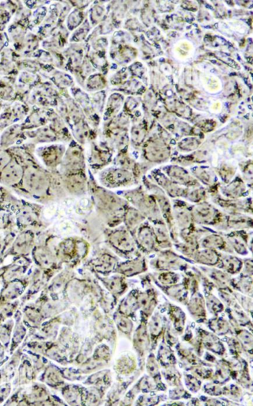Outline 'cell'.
<instances>
[{"instance_id": "obj_1", "label": "cell", "mask_w": 253, "mask_h": 406, "mask_svg": "<svg viewBox=\"0 0 253 406\" xmlns=\"http://www.w3.org/2000/svg\"><path fill=\"white\" fill-rule=\"evenodd\" d=\"M123 195L127 201L133 205V207L138 209L146 219L152 221L153 224L165 221L153 195L146 193L139 188L126 191Z\"/></svg>"}, {"instance_id": "obj_2", "label": "cell", "mask_w": 253, "mask_h": 406, "mask_svg": "<svg viewBox=\"0 0 253 406\" xmlns=\"http://www.w3.org/2000/svg\"><path fill=\"white\" fill-rule=\"evenodd\" d=\"M21 186L26 193L41 199L49 194L50 178L42 169L30 166L25 169Z\"/></svg>"}, {"instance_id": "obj_3", "label": "cell", "mask_w": 253, "mask_h": 406, "mask_svg": "<svg viewBox=\"0 0 253 406\" xmlns=\"http://www.w3.org/2000/svg\"><path fill=\"white\" fill-rule=\"evenodd\" d=\"M106 237L109 245L125 257L130 256L138 251L134 237L125 226L109 230Z\"/></svg>"}, {"instance_id": "obj_4", "label": "cell", "mask_w": 253, "mask_h": 406, "mask_svg": "<svg viewBox=\"0 0 253 406\" xmlns=\"http://www.w3.org/2000/svg\"><path fill=\"white\" fill-rule=\"evenodd\" d=\"M191 215L195 225L221 226V229L225 225V214L207 201L191 206Z\"/></svg>"}, {"instance_id": "obj_5", "label": "cell", "mask_w": 253, "mask_h": 406, "mask_svg": "<svg viewBox=\"0 0 253 406\" xmlns=\"http://www.w3.org/2000/svg\"><path fill=\"white\" fill-rule=\"evenodd\" d=\"M152 268L159 272H175L187 269V262L180 255L170 249L161 250L151 261Z\"/></svg>"}, {"instance_id": "obj_6", "label": "cell", "mask_w": 253, "mask_h": 406, "mask_svg": "<svg viewBox=\"0 0 253 406\" xmlns=\"http://www.w3.org/2000/svg\"><path fill=\"white\" fill-rule=\"evenodd\" d=\"M137 248L145 254H152L161 251L157 246L153 226L148 221L137 229L134 235Z\"/></svg>"}, {"instance_id": "obj_7", "label": "cell", "mask_w": 253, "mask_h": 406, "mask_svg": "<svg viewBox=\"0 0 253 406\" xmlns=\"http://www.w3.org/2000/svg\"><path fill=\"white\" fill-rule=\"evenodd\" d=\"M172 217L174 223L179 231L189 229L195 225L191 215V206L183 200L175 199L173 202Z\"/></svg>"}, {"instance_id": "obj_8", "label": "cell", "mask_w": 253, "mask_h": 406, "mask_svg": "<svg viewBox=\"0 0 253 406\" xmlns=\"http://www.w3.org/2000/svg\"><path fill=\"white\" fill-rule=\"evenodd\" d=\"M25 169L17 160L12 159L0 172V183L9 187H17L22 183Z\"/></svg>"}, {"instance_id": "obj_9", "label": "cell", "mask_w": 253, "mask_h": 406, "mask_svg": "<svg viewBox=\"0 0 253 406\" xmlns=\"http://www.w3.org/2000/svg\"><path fill=\"white\" fill-rule=\"evenodd\" d=\"M35 247V234L31 230L21 232L14 239L7 255L14 256H25L32 251Z\"/></svg>"}, {"instance_id": "obj_10", "label": "cell", "mask_w": 253, "mask_h": 406, "mask_svg": "<svg viewBox=\"0 0 253 406\" xmlns=\"http://www.w3.org/2000/svg\"><path fill=\"white\" fill-rule=\"evenodd\" d=\"M101 182L109 188H116L130 185L133 182V176L129 171L115 169L104 173L101 177Z\"/></svg>"}, {"instance_id": "obj_11", "label": "cell", "mask_w": 253, "mask_h": 406, "mask_svg": "<svg viewBox=\"0 0 253 406\" xmlns=\"http://www.w3.org/2000/svg\"><path fill=\"white\" fill-rule=\"evenodd\" d=\"M147 264L145 258L138 256L134 259H128L126 261L119 263L117 265L115 272L123 277H133L146 272Z\"/></svg>"}, {"instance_id": "obj_12", "label": "cell", "mask_w": 253, "mask_h": 406, "mask_svg": "<svg viewBox=\"0 0 253 406\" xmlns=\"http://www.w3.org/2000/svg\"><path fill=\"white\" fill-rule=\"evenodd\" d=\"M118 264L119 261L115 255L104 252L92 259L90 265L96 273L107 276L109 274L115 272Z\"/></svg>"}, {"instance_id": "obj_13", "label": "cell", "mask_w": 253, "mask_h": 406, "mask_svg": "<svg viewBox=\"0 0 253 406\" xmlns=\"http://www.w3.org/2000/svg\"><path fill=\"white\" fill-rule=\"evenodd\" d=\"M28 281L17 279L5 284L0 293V302H14L24 293Z\"/></svg>"}, {"instance_id": "obj_14", "label": "cell", "mask_w": 253, "mask_h": 406, "mask_svg": "<svg viewBox=\"0 0 253 406\" xmlns=\"http://www.w3.org/2000/svg\"><path fill=\"white\" fill-rule=\"evenodd\" d=\"M199 248H208L216 251H225L229 254L233 253V250L225 238L216 233H211L203 237L199 241Z\"/></svg>"}, {"instance_id": "obj_15", "label": "cell", "mask_w": 253, "mask_h": 406, "mask_svg": "<svg viewBox=\"0 0 253 406\" xmlns=\"http://www.w3.org/2000/svg\"><path fill=\"white\" fill-rule=\"evenodd\" d=\"M145 221H147L146 218L138 209L132 205H127L125 209L123 222L124 223L125 227L126 228L128 231L130 232L133 237L137 229L141 227Z\"/></svg>"}, {"instance_id": "obj_16", "label": "cell", "mask_w": 253, "mask_h": 406, "mask_svg": "<svg viewBox=\"0 0 253 406\" xmlns=\"http://www.w3.org/2000/svg\"><path fill=\"white\" fill-rule=\"evenodd\" d=\"M225 239L233 252L241 255L249 253V235L244 230L232 232L225 236Z\"/></svg>"}, {"instance_id": "obj_17", "label": "cell", "mask_w": 253, "mask_h": 406, "mask_svg": "<svg viewBox=\"0 0 253 406\" xmlns=\"http://www.w3.org/2000/svg\"><path fill=\"white\" fill-rule=\"evenodd\" d=\"M139 309L143 315L147 318L153 315L155 308L157 305V294L153 289H149L145 291L139 292L137 295Z\"/></svg>"}, {"instance_id": "obj_18", "label": "cell", "mask_w": 253, "mask_h": 406, "mask_svg": "<svg viewBox=\"0 0 253 406\" xmlns=\"http://www.w3.org/2000/svg\"><path fill=\"white\" fill-rule=\"evenodd\" d=\"M191 315L197 322H202L207 318V308H206L204 296L199 291L191 295V298L186 304Z\"/></svg>"}, {"instance_id": "obj_19", "label": "cell", "mask_w": 253, "mask_h": 406, "mask_svg": "<svg viewBox=\"0 0 253 406\" xmlns=\"http://www.w3.org/2000/svg\"><path fill=\"white\" fill-rule=\"evenodd\" d=\"M26 264H28L26 257L19 256L16 262H14L12 264L9 265L7 268H5L1 275V278L4 284L14 280L21 279V277L26 273V269L28 268L29 265Z\"/></svg>"}, {"instance_id": "obj_20", "label": "cell", "mask_w": 253, "mask_h": 406, "mask_svg": "<svg viewBox=\"0 0 253 406\" xmlns=\"http://www.w3.org/2000/svg\"><path fill=\"white\" fill-rule=\"evenodd\" d=\"M32 255L35 264L43 269H49L56 263L54 255L46 246H35Z\"/></svg>"}, {"instance_id": "obj_21", "label": "cell", "mask_w": 253, "mask_h": 406, "mask_svg": "<svg viewBox=\"0 0 253 406\" xmlns=\"http://www.w3.org/2000/svg\"><path fill=\"white\" fill-rule=\"evenodd\" d=\"M217 268L227 273L229 276H234L241 273L243 268V260L231 254H221V259Z\"/></svg>"}, {"instance_id": "obj_22", "label": "cell", "mask_w": 253, "mask_h": 406, "mask_svg": "<svg viewBox=\"0 0 253 406\" xmlns=\"http://www.w3.org/2000/svg\"><path fill=\"white\" fill-rule=\"evenodd\" d=\"M221 254L218 251L208 248H199L194 255L192 260L195 263L207 266V267H217Z\"/></svg>"}, {"instance_id": "obj_23", "label": "cell", "mask_w": 253, "mask_h": 406, "mask_svg": "<svg viewBox=\"0 0 253 406\" xmlns=\"http://www.w3.org/2000/svg\"><path fill=\"white\" fill-rule=\"evenodd\" d=\"M160 286V285H159ZM171 299L186 305L188 302L189 288L186 280L171 286H160Z\"/></svg>"}, {"instance_id": "obj_24", "label": "cell", "mask_w": 253, "mask_h": 406, "mask_svg": "<svg viewBox=\"0 0 253 406\" xmlns=\"http://www.w3.org/2000/svg\"><path fill=\"white\" fill-rule=\"evenodd\" d=\"M100 280L109 291L116 297L123 295L128 287L125 277L119 274L109 277L100 278Z\"/></svg>"}, {"instance_id": "obj_25", "label": "cell", "mask_w": 253, "mask_h": 406, "mask_svg": "<svg viewBox=\"0 0 253 406\" xmlns=\"http://www.w3.org/2000/svg\"><path fill=\"white\" fill-rule=\"evenodd\" d=\"M153 232L159 249H170L172 247V240L165 221L153 224Z\"/></svg>"}, {"instance_id": "obj_26", "label": "cell", "mask_w": 253, "mask_h": 406, "mask_svg": "<svg viewBox=\"0 0 253 406\" xmlns=\"http://www.w3.org/2000/svg\"><path fill=\"white\" fill-rule=\"evenodd\" d=\"M206 272L207 273V276H209L211 281L215 285H217L219 289H222V290H226V291L232 292V283H233V279L230 277L229 275L225 273L223 271L220 269H211V268H207Z\"/></svg>"}, {"instance_id": "obj_27", "label": "cell", "mask_w": 253, "mask_h": 406, "mask_svg": "<svg viewBox=\"0 0 253 406\" xmlns=\"http://www.w3.org/2000/svg\"><path fill=\"white\" fill-rule=\"evenodd\" d=\"M138 290H132L130 293L127 294L119 304L118 313L121 315L126 316V317H131L135 314L137 310H139L138 302H137V295H138Z\"/></svg>"}, {"instance_id": "obj_28", "label": "cell", "mask_w": 253, "mask_h": 406, "mask_svg": "<svg viewBox=\"0 0 253 406\" xmlns=\"http://www.w3.org/2000/svg\"><path fill=\"white\" fill-rule=\"evenodd\" d=\"M38 220L36 209L31 205H22L17 214V225L20 229H25L34 225Z\"/></svg>"}, {"instance_id": "obj_29", "label": "cell", "mask_w": 253, "mask_h": 406, "mask_svg": "<svg viewBox=\"0 0 253 406\" xmlns=\"http://www.w3.org/2000/svg\"><path fill=\"white\" fill-rule=\"evenodd\" d=\"M41 153L43 162L48 167L52 168L58 166V163H60L63 152L58 145H52L48 147L43 148Z\"/></svg>"}, {"instance_id": "obj_30", "label": "cell", "mask_w": 253, "mask_h": 406, "mask_svg": "<svg viewBox=\"0 0 253 406\" xmlns=\"http://www.w3.org/2000/svg\"><path fill=\"white\" fill-rule=\"evenodd\" d=\"M224 226L227 229H235L236 231L249 229L253 226V220L248 216L243 215L241 213H234L225 216V225Z\"/></svg>"}, {"instance_id": "obj_31", "label": "cell", "mask_w": 253, "mask_h": 406, "mask_svg": "<svg viewBox=\"0 0 253 406\" xmlns=\"http://www.w3.org/2000/svg\"><path fill=\"white\" fill-rule=\"evenodd\" d=\"M77 250H78V247L74 240L71 239V238L65 240L59 244L58 249H57L58 257L64 259L65 261L72 260L76 258V255L78 254Z\"/></svg>"}, {"instance_id": "obj_32", "label": "cell", "mask_w": 253, "mask_h": 406, "mask_svg": "<svg viewBox=\"0 0 253 406\" xmlns=\"http://www.w3.org/2000/svg\"><path fill=\"white\" fill-rule=\"evenodd\" d=\"M65 186L69 192L73 195H83L86 191L85 179L77 173L70 174L67 177Z\"/></svg>"}, {"instance_id": "obj_33", "label": "cell", "mask_w": 253, "mask_h": 406, "mask_svg": "<svg viewBox=\"0 0 253 406\" xmlns=\"http://www.w3.org/2000/svg\"><path fill=\"white\" fill-rule=\"evenodd\" d=\"M169 318L173 322V325L178 332H183L186 322V315L183 310L178 306H174L172 304H169Z\"/></svg>"}, {"instance_id": "obj_34", "label": "cell", "mask_w": 253, "mask_h": 406, "mask_svg": "<svg viewBox=\"0 0 253 406\" xmlns=\"http://www.w3.org/2000/svg\"><path fill=\"white\" fill-rule=\"evenodd\" d=\"M221 193L225 199L237 200L246 195V188L243 183H234L222 188Z\"/></svg>"}, {"instance_id": "obj_35", "label": "cell", "mask_w": 253, "mask_h": 406, "mask_svg": "<svg viewBox=\"0 0 253 406\" xmlns=\"http://www.w3.org/2000/svg\"><path fill=\"white\" fill-rule=\"evenodd\" d=\"M232 288L237 289L244 295L253 297V278L241 277L238 280L233 279Z\"/></svg>"}, {"instance_id": "obj_36", "label": "cell", "mask_w": 253, "mask_h": 406, "mask_svg": "<svg viewBox=\"0 0 253 406\" xmlns=\"http://www.w3.org/2000/svg\"><path fill=\"white\" fill-rule=\"evenodd\" d=\"M207 191L204 188L201 187H191L187 188L186 194H185L184 199L195 204L203 203L207 201Z\"/></svg>"}, {"instance_id": "obj_37", "label": "cell", "mask_w": 253, "mask_h": 406, "mask_svg": "<svg viewBox=\"0 0 253 406\" xmlns=\"http://www.w3.org/2000/svg\"><path fill=\"white\" fill-rule=\"evenodd\" d=\"M204 299H205L206 308L209 310L210 313L213 315H217L225 310V306L221 302V300L218 299L211 292L206 294Z\"/></svg>"}, {"instance_id": "obj_38", "label": "cell", "mask_w": 253, "mask_h": 406, "mask_svg": "<svg viewBox=\"0 0 253 406\" xmlns=\"http://www.w3.org/2000/svg\"><path fill=\"white\" fill-rule=\"evenodd\" d=\"M160 286H171L179 284L180 276L175 272H160L156 275Z\"/></svg>"}, {"instance_id": "obj_39", "label": "cell", "mask_w": 253, "mask_h": 406, "mask_svg": "<svg viewBox=\"0 0 253 406\" xmlns=\"http://www.w3.org/2000/svg\"><path fill=\"white\" fill-rule=\"evenodd\" d=\"M164 328V321L162 316L159 313H156L151 316V319L149 322V330L151 336L153 337H157L162 332Z\"/></svg>"}, {"instance_id": "obj_40", "label": "cell", "mask_w": 253, "mask_h": 406, "mask_svg": "<svg viewBox=\"0 0 253 406\" xmlns=\"http://www.w3.org/2000/svg\"><path fill=\"white\" fill-rule=\"evenodd\" d=\"M134 341L135 344L141 350L145 349L149 344L148 329H147L146 325L145 323L141 324L135 332Z\"/></svg>"}, {"instance_id": "obj_41", "label": "cell", "mask_w": 253, "mask_h": 406, "mask_svg": "<svg viewBox=\"0 0 253 406\" xmlns=\"http://www.w3.org/2000/svg\"><path fill=\"white\" fill-rule=\"evenodd\" d=\"M209 327L217 334H225L230 330L229 322L223 318H216L210 320Z\"/></svg>"}, {"instance_id": "obj_42", "label": "cell", "mask_w": 253, "mask_h": 406, "mask_svg": "<svg viewBox=\"0 0 253 406\" xmlns=\"http://www.w3.org/2000/svg\"><path fill=\"white\" fill-rule=\"evenodd\" d=\"M42 314L40 309L35 306H26L24 310V318L27 322L31 324L38 325L42 322Z\"/></svg>"}, {"instance_id": "obj_43", "label": "cell", "mask_w": 253, "mask_h": 406, "mask_svg": "<svg viewBox=\"0 0 253 406\" xmlns=\"http://www.w3.org/2000/svg\"><path fill=\"white\" fill-rule=\"evenodd\" d=\"M18 304L19 302L17 300L14 302H0V322L10 318L16 310Z\"/></svg>"}, {"instance_id": "obj_44", "label": "cell", "mask_w": 253, "mask_h": 406, "mask_svg": "<svg viewBox=\"0 0 253 406\" xmlns=\"http://www.w3.org/2000/svg\"><path fill=\"white\" fill-rule=\"evenodd\" d=\"M115 322L120 331L126 334H130L133 330V322L128 317L121 315L117 313L115 315Z\"/></svg>"}, {"instance_id": "obj_45", "label": "cell", "mask_w": 253, "mask_h": 406, "mask_svg": "<svg viewBox=\"0 0 253 406\" xmlns=\"http://www.w3.org/2000/svg\"><path fill=\"white\" fill-rule=\"evenodd\" d=\"M241 276L253 278V261L251 259H245L243 261V268L241 270Z\"/></svg>"}, {"instance_id": "obj_46", "label": "cell", "mask_w": 253, "mask_h": 406, "mask_svg": "<svg viewBox=\"0 0 253 406\" xmlns=\"http://www.w3.org/2000/svg\"><path fill=\"white\" fill-rule=\"evenodd\" d=\"M11 161H12V158L10 153L7 152H0V172Z\"/></svg>"}, {"instance_id": "obj_47", "label": "cell", "mask_w": 253, "mask_h": 406, "mask_svg": "<svg viewBox=\"0 0 253 406\" xmlns=\"http://www.w3.org/2000/svg\"><path fill=\"white\" fill-rule=\"evenodd\" d=\"M238 337L240 338L241 341L243 343L244 345L248 346V347H249V345L252 346L253 337H252L251 334L249 333L246 330H241L239 334H238Z\"/></svg>"}, {"instance_id": "obj_48", "label": "cell", "mask_w": 253, "mask_h": 406, "mask_svg": "<svg viewBox=\"0 0 253 406\" xmlns=\"http://www.w3.org/2000/svg\"><path fill=\"white\" fill-rule=\"evenodd\" d=\"M10 336V326L7 324L0 325V338L7 339Z\"/></svg>"}, {"instance_id": "obj_49", "label": "cell", "mask_w": 253, "mask_h": 406, "mask_svg": "<svg viewBox=\"0 0 253 406\" xmlns=\"http://www.w3.org/2000/svg\"><path fill=\"white\" fill-rule=\"evenodd\" d=\"M148 369H149V372L152 373V374H154L156 372H157L158 370V368H157V365L155 364L154 361H149V365H148Z\"/></svg>"}, {"instance_id": "obj_50", "label": "cell", "mask_w": 253, "mask_h": 406, "mask_svg": "<svg viewBox=\"0 0 253 406\" xmlns=\"http://www.w3.org/2000/svg\"><path fill=\"white\" fill-rule=\"evenodd\" d=\"M5 197H6V191L2 187H0V205L4 202Z\"/></svg>"}]
</instances>
